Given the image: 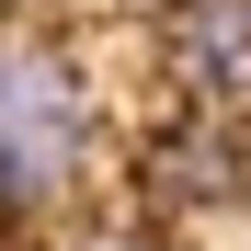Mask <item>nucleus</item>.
Instances as JSON below:
<instances>
[{
  "label": "nucleus",
  "mask_w": 251,
  "mask_h": 251,
  "mask_svg": "<svg viewBox=\"0 0 251 251\" xmlns=\"http://www.w3.org/2000/svg\"><path fill=\"white\" fill-rule=\"evenodd\" d=\"M92 160V80L46 34H0V217L57 205Z\"/></svg>",
  "instance_id": "nucleus-1"
},
{
  "label": "nucleus",
  "mask_w": 251,
  "mask_h": 251,
  "mask_svg": "<svg viewBox=\"0 0 251 251\" xmlns=\"http://www.w3.org/2000/svg\"><path fill=\"white\" fill-rule=\"evenodd\" d=\"M172 69L194 114L251 126V0H172Z\"/></svg>",
  "instance_id": "nucleus-2"
},
{
  "label": "nucleus",
  "mask_w": 251,
  "mask_h": 251,
  "mask_svg": "<svg viewBox=\"0 0 251 251\" xmlns=\"http://www.w3.org/2000/svg\"><path fill=\"white\" fill-rule=\"evenodd\" d=\"M137 183H149V205H228L251 183V137L228 114H194V126H172V137H149Z\"/></svg>",
  "instance_id": "nucleus-3"
},
{
  "label": "nucleus",
  "mask_w": 251,
  "mask_h": 251,
  "mask_svg": "<svg viewBox=\"0 0 251 251\" xmlns=\"http://www.w3.org/2000/svg\"><path fill=\"white\" fill-rule=\"evenodd\" d=\"M69 251H172V240H160V228H149V217H114V228H80V240H69Z\"/></svg>",
  "instance_id": "nucleus-4"
}]
</instances>
